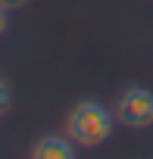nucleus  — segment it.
Wrapping results in <instances>:
<instances>
[{"instance_id":"obj_1","label":"nucleus","mask_w":153,"mask_h":159,"mask_svg":"<svg viewBox=\"0 0 153 159\" xmlns=\"http://www.w3.org/2000/svg\"><path fill=\"white\" fill-rule=\"evenodd\" d=\"M116 128V116L100 100H78L66 116V134L78 147H100L109 140Z\"/></svg>"},{"instance_id":"obj_2","label":"nucleus","mask_w":153,"mask_h":159,"mask_svg":"<svg viewBox=\"0 0 153 159\" xmlns=\"http://www.w3.org/2000/svg\"><path fill=\"white\" fill-rule=\"evenodd\" d=\"M116 119L128 128H147L153 125V91L147 88H125L116 100Z\"/></svg>"},{"instance_id":"obj_3","label":"nucleus","mask_w":153,"mask_h":159,"mask_svg":"<svg viewBox=\"0 0 153 159\" xmlns=\"http://www.w3.org/2000/svg\"><path fill=\"white\" fill-rule=\"evenodd\" d=\"M31 156H35V159H75V150H72V140H69V137L44 134V137L35 140Z\"/></svg>"},{"instance_id":"obj_4","label":"nucleus","mask_w":153,"mask_h":159,"mask_svg":"<svg viewBox=\"0 0 153 159\" xmlns=\"http://www.w3.org/2000/svg\"><path fill=\"white\" fill-rule=\"evenodd\" d=\"M10 103H13V91H10V84H7V78H0V116L10 109Z\"/></svg>"},{"instance_id":"obj_5","label":"nucleus","mask_w":153,"mask_h":159,"mask_svg":"<svg viewBox=\"0 0 153 159\" xmlns=\"http://www.w3.org/2000/svg\"><path fill=\"white\" fill-rule=\"evenodd\" d=\"M7 13H10V10H7L3 3H0V34H3V31H7Z\"/></svg>"},{"instance_id":"obj_6","label":"nucleus","mask_w":153,"mask_h":159,"mask_svg":"<svg viewBox=\"0 0 153 159\" xmlns=\"http://www.w3.org/2000/svg\"><path fill=\"white\" fill-rule=\"evenodd\" d=\"M0 3H3L7 10H16V7H22V3H25V0H0Z\"/></svg>"}]
</instances>
